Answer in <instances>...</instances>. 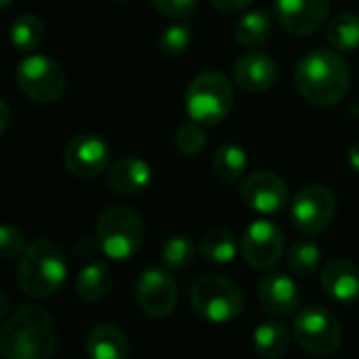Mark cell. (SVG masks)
I'll list each match as a JSON object with an SVG mask.
<instances>
[{
  "mask_svg": "<svg viewBox=\"0 0 359 359\" xmlns=\"http://www.w3.org/2000/svg\"><path fill=\"white\" fill-rule=\"evenodd\" d=\"M55 348V321L41 304L20 306L0 330V357L3 359H53Z\"/></svg>",
  "mask_w": 359,
  "mask_h": 359,
  "instance_id": "1",
  "label": "cell"
},
{
  "mask_svg": "<svg viewBox=\"0 0 359 359\" xmlns=\"http://www.w3.org/2000/svg\"><path fill=\"white\" fill-rule=\"evenodd\" d=\"M294 81L306 102L327 108L344 100L351 85V72L338 53L315 49L300 57L294 70Z\"/></svg>",
  "mask_w": 359,
  "mask_h": 359,
  "instance_id": "2",
  "label": "cell"
},
{
  "mask_svg": "<svg viewBox=\"0 0 359 359\" xmlns=\"http://www.w3.org/2000/svg\"><path fill=\"white\" fill-rule=\"evenodd\" d=\"M66 275L68 264L62 250L47 239L32 241L20 256L18 283L32 298L53 296L64 285Z\"/></svg>",
  "mask_w": 359,
  "mask_h": 359,
  "instance_id": "3",
  "label": "cell"
},
{
  "mask_svg": "<svg viewBox=\"0 0 359 359\" xmlns=\"http://www.w3.org/2000/svg\"><path fill=\"white\" fill-rule=\"evenodd\" d=\"M235 104L233 83L220 72H203L187 87L184 110L199 125H218L229 116Z\"/></svg>",
  "mask_w": 359,
  "mask_h": 359,
  "instance_id": "4",
  "label": "cell"
},
{
  "mask_svg": "<svg viewBox=\"0 0 359 359\" xmlns=\"http://www.w3.org/2000/svg\"><path fill=\"white\" fill-rule=\"evenodd\" d=\"M97 248L112 260H127L144 243V222L127 205H110L95 226Z\"/></svg>",
  "mask_w": 359,
  "mask_h": 359,
  "instance_id": "5",
  "label": "cell"
},
{
  "mask_svg": "<svg viewBox=\"0 0 359 359\" xmlns=\"http://www.w3.org/2000/svg\"><path fill=\"white\" fill-rule=\"evenodd\" d=\"M243 290L222 275H205L197 279L191 290V304L195 313L212 323L233 321L243 311Z\"/></svg>",
  "mask_w": 359,
  "mask_h": 359,
  "instance_id": "6",
  "label": "cell"
},
{
  "mask_svg": "<svg viewBox=\"0 0 359 359\" xmlns=\"http://www.w3.org/2000/svg\"><path fill=\"white\" fill-rule=\"evenodd\" d=\"M292 334L296 342L311 355H332L342 340L338 317L323 306H306L294 317Z\"/></svg>",
  "mask_w": 359,
  "mask_h": 359,
  "instance_id": "7",
  "label": "cell"
},
{
  "mask_svg": "<svg viewBox=\"0 0 359 359\" xmlns=\"http://www.w3.org/2000/svg\"><path fill=\"white\" fill-rule=\"evenodd\" d=\"M15 81L20 91L36 104H51L66 91L64 68L47 55H28L18 66Z\"/></svg>",
  "mask_w": 359,
  "mask_h": 359,
  "instance_id": "8",
  "label": "cell"
},
{
  "mask_svg": "<svg viewBox=\"0 0 359 359\" xmlns=\"http://www.w3.org/2000/svg\"><path fill=\"white\" fill-rule=\"evenodd\" d=\"M336 216V199L334 195L325 189V187H304L300 189L290 203V218L292 224L309 235H321L334 220Z\"/></svg>",
  "mask_w": 359,
  "mask_h": 359,
  "instance_id": "9",
  "label": "cell"
},
{
  "mask_svg": "<svg viewBox=\"0 0 359 359\" xmlns=\"http://www.w3.org/2000/svg\"><path fill=\"white\" fill-rule=\"evenodd\" d=\"M285 250V237L277 224L271 220L252 222L241 237V254L245 262L254 269L275 266Z\"/></svg>",
  "mask_w": 359,
  "mask_h": 359,
  "instance_id": "10",
  "label": "cell"
},
{
  "mask_svg": "<svg viewBox=\"0 0 359 359\" xmlns=\"http://www.w3.org/2000/svg\"><path fill=\"white\" fill-rule=\"evenodd\" d=\"M135 298L140 309L154 319L173 313L177 304V285L165 269H146L135 283Z\"/></svg>",
  "mask_w": 359,
  "mask_h": 359,
  "instance_id": "11",
  "label": "cell"
},
{
  "mask_svg": "<svg viewBox=\"0 0 359 359\" xmlns=\"http://www.w3.org/2000/svg\"><path fill=\"white\" fill-rule=\"evenodd\" d=\"M330 18V0H275V20L292 36L317 32Z\"/></svg>",
  "mask_w": 359,
  "mask_h": 359,
  "instance_id": "12",
  "label": "cell"
},
{
  "mask_svg": "<svg viewBox=\"0 0 359 359\" xmlns=\"http://www.w3.org/2000/svg\"><path fill=\"white\" fill-rule=\"evenodd\" d=\"M287 187L283 180L266 169L250 173L241 184L243 203L258 214H277L287 205Z\"/></svg>",
  "mask_w": 359,
  "mask_h": 359,
  "instance_id": "13",
  "label": "cell"
},
{
  "mask_svg": "<svg viewBox=\"0 0 359 359\" xmlns=\"http://www.w3.org/2000/svg\"><path fill=\"white\" fill-rule=\"evenodd\" d=\"M64 163L76 177H95L108 169L110 148L95 133L74 135L64 150Z\"/></svg>",
  "mask_w": 359,
  "mask_h": 359,
  "instance_id": "14",
  "label": "cell"
},
{
  "mask_svg": "<svg viewBox=\"0 0 359 359\" xmlns=\"http://www.w3.org/2000/svg\"><path fill=\"white\" fill-rule=\"evenodd\" d=\"M233 79L245 93H264L277 81V64L262 51L243 53L233 64Z\"/></svg>",
  "mask_w": 359,
  "mask_h": 359,
  "instance_id": "15",
  "label": "cell"
},
{
  "mask_svg": "<svg viewBox=\"0 0 359 359\" xmlns=\"http://www.w3.org/2000/svg\"><path fill=\"white\" fill-rule=\"evenodd\" d=\"M258 300L262 309L273 317H285L300 304V290L296 281L283 273H271L262 277L258 285Z\"/></svg>",
  "mask_w": 359,
  "mask_h": 359,
  "instance_id": "16",
  "label": "cell"
},
{
  "mask_svg": "<svg viewBox=\"0 0 359 359\" xmlns=\"http://www.w3.org/2000/svg\"><path fill=\"white\" fill-rule=\"evenodd\" d=\"M108 187L118 195H137L152 182V167L135 156H125L112 163L106 171Z\"/></svg>",
  "mask_w": 359,
  "mask_h": 359,
  "instance_id": "17",
  "label": "cell"
},
{
  "mask_svg": "<svg viewBox=\"0 0 359 359\" xmlns=\"http://www.w3.org/2000/svg\"><path fill=\"white\" fill-rule=\"evenodd\" d=\"M323 292L338 302L351 304L359 300V266L348 260H330L321 271Z\"/></svg>",
  "mask_w": 359,
  "mask_h": 359,
  "instance_id": "18",
  "label": "cell"
},
{
  "mask_svg": "<svg viewBox=\"0 0 359 359\" xmlns=\"http://www.w3.org/2000/svg\"><path fill=\"white\" fill-rule=\"evenodd\" d=\"M87 355L89 359H127L129 340L116 325L102 323L95 325L87 336Z\"/></svg>",
  "mask_w": 359,
  "mask_h": 359,
  "instance_id": "19",
  "label": "cell"
},
{
  "mask_svg": "<svg viewBox=\"0 0 359 359\" xmlns=\"http://www.w3.org/2000/svg\"><path fill=\"white\" fill-rule=\"evenodd\" d=\"M254 351L262 359H279L290 346V330L281 321H262L254 330Z\"/></svg>",
  "mask_w": 359,
  "mask_h": 359,
  "instance_id": "20",
  "label": "cell"
},
{
  "mask_svg": "<svg viewBox=\"0 0 359 359\" xmlns=\"http://www.w3.org/2000/svg\"><path fill=\"white\" fill-rule=\"evenodd\" d=\"M112 290V273L104 262H89L76 277V292L87 302H97Z\"/></svg>",
  "mask_w": 359,
  "mask_h": 359,
  "instance_id": "21",
  "label": "cell"
},
{
  "mask_svg": "<svg viewBox=\"0 0 359 359\" xmlns=\"http://www.w3.org/2000/svg\"><path fill=\"white\" fill-rule=\"evenodd\" d=\"M273 32V22L266 11H250L235 24V41L243 47H260L269 43Z\"/></svg>",
  "mask_w": 359,
  "mask_h": 359,
  "instance_id": "22",
  "label": "cell"
},
{
  "mask_svg": "<svg viewBox=\"0 0 359 359\" xmlns=\"http://www.w3.org/2000/svg\"><path fill=\"white\" fill-rule=\"evenodd\" d=\"M199 252L212 264H229L237 256V239L226 229H210L201 237Z\"/></svg>",
  "mask_w": 359,
  "mask_h": 359,
  "instance_id": "23",
  "label": "cell"
},
{
  "mask_svg": "<svg viewBox=\"0 0 359 359\" xmlns=\"http://www.w3.org/2000/svg\"><path fill=\"white\" fill-rule=\"evenodd\" d=\"M327 43L338 53H353L359 49V15L338 13L327 24Z\"/></svg>",
  "mask_w": 359,
  "mask_h": 359,
  "instance_id": "24",
  "label": "cell"
},
{
  "mask_svg": "<svg viewBox=\"0 0 359 359\" xmlns=\"http://www.w3.org/2000/svg\"><path fill=\"white\" fill-rule=\"evenodd\" d=\"M11 45L18 53H32L45 39V24L34 13L20 15L11 26Z\"/></svg>",
  "mask_w": 359,
  "mask_h": 359,
  "instance_id": "25",
  "label": "cell"
},
{
  "mask_svg": "<svg viewBox=\"0 0 359 359\" xmlns=\"http://www.w3.org/2000/svg\"><path fill=\"white\" fill-rule=\"evenodd\" d=\"M248 169V154L237 144H224L214 154V173L220 182L235 184Z\"/></svg>",
  "mask_w": 359,
  "mask_h": 359,
  "instance_id": "26",
  "label": "cell"
},
{
  "mask_svg": "<svg viewBox=\"0 0 359 359\" xmlns=\"http://www.w3.org/2000/svg\"><path fill=\"white\" fill-rule=\"evenodd\" d=\"M319 262H321V250L317 243H313L309 239H300L290 248L287 264L296 275H300V277L313 275L319 269Z\"/></svg>",
  "mask_w": 359,
  "mask_h": 359,
  "instance_id": "27",
  "label": "cell"
},
{
  "mask_svg": "<svg viewBox=\"0 0 359 359\" xmlns=\"http://www.w3.org/2000/svg\"><path fill=\"white\" fill-rule=\"evenodd\" d=\"M195 256V245L191 237L184 235H173L165 241L161 250V260L169 271H184Z\"/></svg>",
  "mask_w": 359,
  "mask_h": 359,
  "instance_id": "28",
  "label": "cell"
},
{
  "mask_svg": "<svg viewBox=\"0 0 359 359\" xmlns=\"http://www.w3.org/2000/svg\"><path fill=\"white\" fill-rule=\"evenodd\" d=\"M193 41V30L187 24H171L158 36V49L167 57H177L187 53Z\"/></svg>",
  "mask_w": 359,
  "mask_h": 359,
  "instance_id": "29",
  "label": "cell"
},
{
  "mask_svg": "<svg viewBox=\"0 0 359 359\" xmlns=\"http://www.w3.org/2000/svg\"><path fill=\"white\" fill-rule=\"evenodd\" d=\"M175 146H177L180 152L187 154V156L201 154L203 148L208 146V133H205L203 125H199L195 121L184 123L175 133Z\"/></svg>",
  "mask_w": 359,
  "mask_h": 359,
  "instance_id": "30",
  "label": "cell"
},
{
  "mask_svg": "<svg viewBox=\"0 0 359 359\" xmlns=\"http://www.w3.org/2000/svg\"><path fill=\"white\" fill-rule=\"evenodd\" d=\"M26 248V237L15 224H0V258H20Z\"/></svg>",
  "mask_w": 359,
  "mask_h": 359,
  "instance_id": "31",
  "label": "cell"
},
{
  "mask_svg": "<svg viewBox=\"0 0 359 359\" xmlns=\"http://www.w3.org/2000/svg\"><path fill=\"white\" fill-rule=\"evenodd\" d=\"M150 5L165 18L184 20L195 13L199 0H150Z\"/></svg>",
  "mask_w": 359,
  "mask_h": 359,
  "instance_id": "32",
  "label": "cell"
},
{
  "mask_svg": "<svg viewBox=\"0 0 359 359\" xmlns=\"http://www.w3.org/2000/svg\"><path fill=\"white\" fill-rule=\"evenodd\" d=\"M210 3L218 11H224V13H241V11H245L252 5V0H210Z\"/></svg>",
  "mask_w": 359,
  "mask_h": 359,
  "instance_id": "33",
  "label": "cell"
},
{
  "mask_svg": "<svg viewBox=\"0 0 359 359\" xmlns=\"http://www.w3.org/2000/svg\"><path fill=\"white\" fill-rule=\"evenodd\" d=\"M9 125H11V110L5 100H0V137L7 133Z\"/></svg>",
  "mask_w": 359,
  "mask_h": 359,
  "instance_id": "34",
  "label": "cell"
},
{
  "mask_svg": "<svg viewBox=\"0 0 359 359\" xmlns=\"http://www.w3.org/2000/svg\"><path fill=\"white\" fill-rule=\"evenodd\" d=\"M346 158H348V167H351L355 173H359V142H357V144H353V146L348 148Z\"/></svg>",
  "mask_w": 359,
  "mask_h": 359,
  "instance_id": "35",
  "label": "cell"
},
{
  "mask_svg": "<svg viewBox=\"0 0 359 359\" xmlns=\"http://www.w3.org/2000/svg\"><path fill=\"white\" fill-rule=\"evenodd\" d=\"M7 311H9V300L5 294H0V319L7 315Z\"/></svg>",
  "mask_w": 359,
  "mask_h": 359,
  "instance_id": "36",
  "label": "cell"
},
{
  "mask_svg": "<svg viewBox=\"0 0 359 359\" xmlns=\"http://www.w3.org/2000/svg\"><path fill=\"white\" fill-rule=\"evenodd\" d=\"M13 0H0V11H5L7 7H11Z\"/></svg>",
  "mask_w": 359,
  "mask_h": 359,
  "instance_id": "37",
  "label": "cell"
},
{
  "mask_svg": "<svg viewBox=\"0 0 359 359\" xmlns=\"http://www.w3.org/2000/svg\"><path fill=\"white\" fill-rule=\"evenodd\" d=\"M112 3H127V0H112Z\"/></svg>",
  "mask_w": 359,
  "mask_h": 359,
  "instance_id": "38",
  "label": "cell"
}]
</instances>
